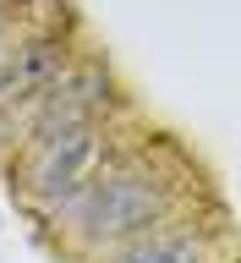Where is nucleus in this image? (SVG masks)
I'll return each mask as SVG.
<instances>
[{"label":"nucleus","mask_w":241,"mask_h":263,"mask_svg":"<svg viewBox=\"0 0 241 263\" xmlns=\"http://www.w3.org/2000/svg\"><path fill=\"white\" fill-rule=\"evenodd\" d=\"M110 263H203V236L197 230H148L126 241Z\"/></svg>","instance_id":"5"},{"label":"nucleus","mask_w":241,"mask_h":263,"mask_svg":"<svg viewBox=\"0 0 241 263\" xmlns=\"http://www.w3.org/2000/svg\"><path fill=\"white\" fill-rule=\"evenodd\" d=\"M66 71H71V55L61 33H28L0 55V110H33Z\"/></svg>","instance_id":"3"},{"label":"nucleus","mask_w":241,"mask_h":263,"mask_svg":"<svg viewBox=\"0 0 241 263\" xmlns=\"http://www.w3.org/2000/svg\"><path fill=\"white\" fill-rule=\"evenodd\" d=\"M99 159H104V132H99V121L33 132L28 154H22V192L44 214H66L94 186Z\"/></svg>","instance_id":"2"},{"label":"nucleus","mask_w":241,"mask_h":263,"mask_svg":"<svg viewBox=\"0 0 241 263\" xmlns=\"http://www.w3.org/2000/svg\"><path fill=\"white\" fill-rule=\"evenodd\" d=\"M110 99H115L110 93V71H99V66H71V71L33 104V132L99 121V115L110 110Z\"/></svg>","instance_id":"4"},{"label":"nucleus","mask_w":241,"mask_h":263,"mask_svg":"<svg viewBox=\"0 0 241 263\" xmlns=\"http://www.w3.org/2000/svg\"><path fill=\"white\" fill-rule=\"evenodd\" d=\"M170 203H176V192H170V181L159 170H148V164H110L66 209V225L88 247H104V241L126 247L137 236H148V230H159Z\"/></svg>","instance_id":"1"},{"label":"nucleus","mask_w":241,"mask_h":263,"mask_svg":"<svg viewBox=\"0 0 241 263\" xmlns=\"http://www.w3.org/2000/svg\"><path fill=\"white\" fill-rule=\"evenodd\" d=\"M0 55H6V49H0Z\"/></svg>","instance_id":"7"},{"label":"nucleus","mask_w":241,"mask_h":263,"mask_svg":"<svg viewBox=\"0 0 241 263\" xmlns=\"http://www.w3.org/2000/svg\"><path fill=\"white\" fill-rule=\"evenodd\" d=\"M0 225H6V214H0Z\"/></svg>","instance_id":"6"}]
</instances>
